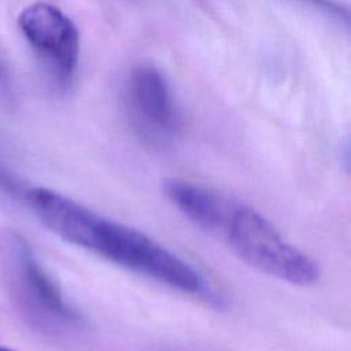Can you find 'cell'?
I'll return each mask as SVG.
<instances>
[{
	"label": "cell",
	"instance_id": "4",
	"mask_svg": "<svg viewBox=\"0 0 351 351\" xmlns=\"http://www.w3.org/2000/svg\"><path fill=\"white\" fill-rule=\"evenodd\" d=\"M125 106L136 133L147 143H170L181 126V115L165 75L154 66L134 67L125 85Z\"/></svg>",
	"mask_w": 351,
	"mask_h": 351
},
{
	"label": "cell",
	"instance_id": "5",
	"mask_svg": "<svg viewBox=\"0 0 351 351\" xmlns=\"http://www.w3.org/2000/svg\"><path fill=\"white\" fill-rule=\"evenodd\" d=\"M4 251L19 298L38 321L66 329L84 324L81 314L67 303L23 239L18 234L7 236Z\"/></svg>",
	"mask_w": 351,
	"mask_h": 351
},
{
	"label": "cell",
	"instance_id": "8",
	"mask_svg": "<svg viewBox=\"0 0 351 351\" xmlns=\"http://www.w3.org/2000/svg\"><path fill=\"white\" fill-rule=\"evenodd\" d=\"M4 80V77H3V67L0 66V81H3Z\"/></svg>",
	"mask_w": 351,
	"mask_h": 351
},
{
	"label": "cell",
	"instance_id": "6",
	"mask_svg": "<svg viewBox=\"0 0 351 351\" xmlns=\"http://www.w3.org/2000/svg\"><path fill=\"white\" fill-rule=\"evenodd\" d=\"M166 199L202 230L221 237L237 202L228 196L185 180L163 182Z\"/></svg>",
	"mask_w": 351,
	"mask_h": 351
},
{
	"label": "cell",
	"instance_id": "3",
	"mask_svg": "<svg viewBox=\"0 0 351 351\" xmlns=\"http://www.w3.org/2000/svg\"><path fill=\"white\" fill-rule=\"evenodd\" d=\"M18 26L53 82L67 88L80 56V34L74 22L58 7L38 1L22 10Z\"/></svg>",
	"mask_w": 351,
	"mask_h": 351
},
{
	"label": "cell",
	"instance_id": "7",
	"mask_svg": "<svg viewBox=\"0 0 351 351\" xmlns=\"http://www.w3.org/2000/svg\"><path fill=\"white\" fill-rule=\"evenodd\" d=\"M296 1L303 3L308 7H313L319 12H324L332 18L347 19V10L335 0H296Z\"/></svg>",
	"mask_w": 351,
	"mask_h": 351
},
{
	"label": "cell",
	"instance_id": "9",
	"mask_svg": "<svg viewBox=\"0 0 351 351\" xmlns=\"http://www.w3.org/2000/svg\"><path fill=\"white\" fill-rule=\"evenodd\" d=\"M0 351H14V350H10V348H5V347L0 346Z\"/></svg>",
	"mask_w": 351,
	"mask_h": 351
},
{
	"label": "cell",
	"instance_id": "2",
	"mask_svg": "<svg viewBox=\"0 0 351 351\" xmlns=\"http://www.w3.org/2000/svg\"><path fill=\"white\" fill-rule=\"evenodd\" d=\"M221 239L244 263L273 278L300 287L319 278L317 263L250 206L236 203Z\"/></svg>",
	"mask_w": 351,
	"mask_h": 351
},
{
	"label": "cell",
	"instance_id": "1",
	"mask_svg": "<svg viewBox=\"0 0 351 351\" xmlns=\"http://www.w3.org/2000/svg\"><path fill=\"white\" fill-rule=\"evenodd\" d=\"M26 200L38 219L64 241L182 293L213 298L210 284L195 266L143 232L47 188L29 189Z\"/></svg>",
	"mask_w": 351,
	"mask_h": 351
}]
</instances>
